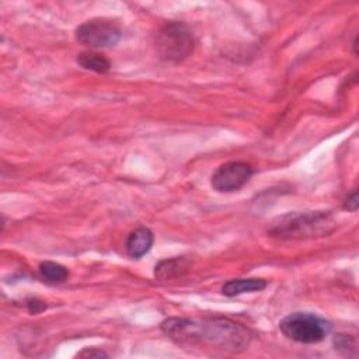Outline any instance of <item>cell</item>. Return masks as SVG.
Instances as JSON below:
<instances>
[{"label":"cell","instance_id":"obj_7","mask_svg":"<svg viewBox=\"0 0 359 359\" xmlns=\"http://www.w3.org/2000/svg\"><path fill=\"white\" fill-rule=\"evenodd\" d=\"M154 243V236L150 229L147 227H137L135 229L126 240V252L130 258L139 259L146 252L150 251Z\"/></svg>","mask_w":359,"mask_h":359},{"label":"cell","instance_id":"obj_9","mask_svg":"<svg viewBox=\"0 0 359 359\" xmlns=\"http://www.w3.org/2000/svg\"><path fill=\"white\" fill-rule=\"evenodd\" d=\"M77 63L86 69V70H91L95 73H107L111 69V62L102 55V53H97V52H81L80 55H77Z\"/></svg>","mask_w":359,"mask_h":359},{"label":"cell","instance_id":"obj_10","mask_svg":"<svg viewBox=\"0 0 359 359\" xmlns=\"http://www.w3.org/2000/svg\"><path fill=\"white\" fill-rule=\"evenodd\" d=\"M39 275L41 278L52 285L56 283H63L69 279V269L66 266H63L59 262H53V261H42L39 264Z\"/></svg>","mask_w":359,"mask_h":359},{"label":"cell","instance_id":"obj_4","mask_svg":"<svg viewBox=\"0 0 359 359\" xmlns=\"http://www.w3.org/2000/svg\"><path fill=\"white\" fill-rule=\"evenodd\" d=\"M279 330L294 342L317 344L330 334L331 324L314 313L293 311L279 321Z\"/></svg>","mask_w":359,"mask_h":359},{"label":"cell","instance_id":"obj_14","mask_svg":"<svg viewBox=\"0 0 359 359\" xmlns=\"http://www.w3.org/2000/svg\"><path fill=\"white\" fill-rule=\"evenodd\" d=\"M27 309L29 310V313L32 314H36V313H41L46 309V304L42 302V300H38V299H29L27 300Z\"/></svg>","mask_w":359,"mask_h":359},{"label":"cell","instance_id":"obj_1","mask_svg":"<svg viewBox=\"0 0 359 359\" xmlns=\"http://www.w3.org/2000/svg\"><path fill=\"white\" fill-rule=\"evenodd\" d=\"M164 335L184 348H205L238 353L250 345L251 334L243 325L223 317H171L160 325Z\"/></svg>","mask_w":359,"mask_h":359},{"label":"cell","instance_id":"obj_8","mask_svg":"<svg viewBox=\"0 0 359 359\" xmlns=\"http://www.w3.org/2000/svg\"><path fill=\"white\" fill-rule=\"evenodd\" d=\"M266 280L259 278H240V279H231L226 282L222 287V293L224 296L233 297L243 293H252L259 292L266 287Z\"/></svg>","mask_w":359,"mask_h":359},{"label":"cell","instance_id":"obj_11","mask_svg":"<svg viewBox=\"0 0 359 359\" xmlns=\"http://www.w3.org/2000/svg\"><path fill=\"white\" fill-rule=\"evenodd\" d=\"M187 268L184 258H171V259H164L160 261L156 268H154V275L156 278L165 280V279H171L174 276H178L181 273V271H184Z\"/></svg>","mask_w":359,"mask_h":359},{"label":"cell","instance_id":"obj_6","mask_svg":"<svg viewBox=\"0 0 359 359\" xmlns=\"http://www.w3.org/2000/svg\"><path fill=\"white\" fill-rule=\"evenodd\" d=\"M252 172V165L245 161H229L212 174L210 185L217 192H234L250 181Z\"/></svg>","mask_w":359,"mask_h":359},{"label":"cell","instance_id":"obj_3","mask_svg":"<svg viewBox=\"0 0 359 359\" xmlns=\"http://www.w3.org/2000/svg\"><path fill=\"white\" fill-rule=\"evenodd\" d=\"M192 29L181 21L164 24L156 35V49L163 60L178 63L192 55L195 49Z\"/></svg>","mask_w":359,"mask_h":359},{"label":"cell","instance_id":"obj_15","mask_svg":"<svg viewBox=\"0 0 359 359\" xmlns=\"http://www.w3.org/2000/svg\"><path fill=\"white\" fill-rule=\"evenodd\" d=\"M344 209L346 210H356L358 209V192L356 191H352L348 198L345 199L344 202Z\"/></svg>","mask_w":359,"mask_h":359},{"label":"cell","instance_id":"obj_13","mask_svg":"<svg viewBox=\"0 0 359 359\" xmlns=\"http://www.w3.org/2000/svg\"><path fill=\"white\" fill-rule=\"evenodd\" d=\"M77 356L80 358H107L108 353H105L101 349L97 348H84L81 352L77 353Z\"/></svg>","mask_w":359,"mask_h":359},{"label":"cell","instance_id":"obj_5","mask_svg":"<svg viewBox=\"0 0 359 359\" xmlns=\"http://www.w3.org/2000/svg\"><path fill=\"white\" fill-rule=\"evenodd\" d=\"M122 36L116 21L109 18H93L76 28V39L88 48H107L115 45Z\"/></svg>","mask_w":359,"mask_h":359},{"label":"cell","instance_id":"obj_2","mask_svg":"<svg viewBox=\"0 0 359 359\" xmlns=\"http://www.w3.org/2000/svg\"><path fill=\"white\" fill-rule=\"evenodd\" d=\"M334 227V219L328 212L287 213L272 223L268 234L275 238L302 240L325 236Z\"/></svg>","mask_w":359,"mask_h":359},{"label":"cell","instance_id":"obj_12","mask_svg":"<svg viewBox=\"0 0 359 359\" xmlns=\"http://www.w3.org/2000/svg\"><path fill=\"white\" fill-rule=\"evenodd\" d=\"M334 345H335V349H338L344 355H349V349H352L353 352L356 351L355 339L351 335H346V334L337 335L335 339H334Z\"/></svg>","mask_w":359,"mask_h":359}]
</instances>
